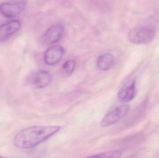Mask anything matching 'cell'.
<instances>
[{
  "instance_id": "cell-1",
  "label": "cell",
  "mask_w": 159,
  "mask_h": 158,
  "mask_svg": "<svg viewBox=\"0 0 159 158\" xmlns=\"http://www.w3.org/2000/svg\"><path fill=\"white\" fill-rule=\"evenodd\" d=\"M57 126H35L23 129L14 138L15 146L20 149L33 148L43 143L60 130Z\"/></svg>"
},
{
  "instance_id": "cell-2",
  "label": "cell",
  "mask_w": 159,
  "mask_h": 158,
  "mask_svg": "<svg viewBox=\"0 0 159 158\" xmlns=\"http://www.w3.org/2000/svg\"><path fill=\"white\" fill-rule=\"evenodd\" d=\"M156 35V30L150 25H142L135 27L130 31L129 41L134 44H145L153 41Z\"/></svg>"
},
{
  "instance_id": "cell-3",
  "label": "cell",
  "mask_w": 159,
  "mask_h": 158,
  "mask_svg": "<svg viewBox=\"0 0 159 158\" xmlns=\"http://www.w3.org/2000/svg\"><path fill=\"white\" fill-rule=\"evenodd\" d=\"M129 109V105L127 104H124L115 108L104 117L101 121V126L107 127L116 124L127 115Z\"/></svg>"
},
{
  "instance_id": "cell-4",
  "label": "cell",
  "mask_w": 159,
  "mask_h": 158,
  "mask_svg": "<svg viewBox=\"0 0 159 158\" xmlns=\"http://www.w3.org/2000/svg\"><path fill=\"white\" fill-rule=\"evenodd\" d=\"M26 5L25 1H20L14 3L2 4L0 5V13L6 17H15L24 11Z\"/></svg>"
},
{
  "instance_id": "cell-5",
  "label": "cell",
  "mask_w": 159,
  "mask_h": 158,
  "mask_svg": "<svg viewBox=\"0 0 159 158\" xmlns=\"http://www.w3.org/2000/svg\"><path fill=\"white\" fill-rule=\"evenodd\" d=\"M64 48L61 45H53L48 48L44 54V61L48 66L57 64L63 57Z\"/></svg>"
},
{
  "instance_id": "cell-6",
  "label": "cell",
  "mask_w": 159,
  "mask_h": 158,
  "mask_svg": "<svg viewBox=\"0 0 159 158\" xmlns=\"http://www.w3.org/2000/svg\"><path fill=\"white\" fill-rule=\"evenodd\" d=\"M63 26L57 24L50 27L46 31L43 36L44 42L48 45H51L57 42L63 35Z\"/></svg>"
},
{
  "instance_id": "cell-7",
  "label": "cell",
  "mask_w": 159,
  "mask_h": 158,
  "mask_svg": "<svg viewBox=\"0 0 159 158\" xmlns=\"http://www.w3.org/2000/svg\"><path fill=\"white\" fill-rule=\"evenodd\" d=\"M21 24L18 20L9 21L0 26V41H6L14 33L17 32L20 28Z\"/></svg>"
},
{
  "instance_id": "cell-8",
  "label": "cell",
  "mask_w": 159,
  "mask_h": 158,
  "mask_svg": "<svg viewBox=\"0 0 159 158\" xmlns=\"http://www.w3.org/2000/svg\"><path fill=\"white\" fill-rule=\"evenodd\" d=\"M136 83L133 81L123 86L118 93L119 100L122 103H128L132 100L136 95Z\"/></svg>"
},
{
  "instance_id": "cell-9",
  "label": "cell",
  "mask_w": 159,
  "mask_h": 158,
  "mask_svg": "<svg viewBox=\"0 0 159 158\" xmlns=\"http://www.w3.org/2000/svg\"><path fill=\"white\" fill-rule=\"evenodd\" d=\"M52 80V76L47 70H40L37 71L33 77L34 84L37 88H43L47 87Z\"/></svg>"
},
{
  "instance_id": "cell-10",
  "label": "cell",
  "mask_w": 159,
  "mask_h": 158,
  "mask_svg": "<svg viewBox=\"0 0 159 158\" xmlns=\"http://www.w3.org/2000/svg\"><path fill=\"white\" fill-rule=\"evenodd\" d=\"M115 58L112 54L105 53L99 56L96 60L97 68L101 71H106L110 69L114 65Z\"/></svg>"
},
{
  "instance_id": "cell-11",
  "label": "cell",
  "mask_w": 159,
  "mask_h": 158,
  "mask_svg": "<svg viewBox=\"0 0 159 158\" xmlns=\"http://www.w3.org/2000/svg\"><path fill=\"white\" fill-rule=\"evenodd\" d=\"M122 154V150L120 149L110 150L106 151L94 156H91L90 157L94 158H119Z\"/></svg>"
},
{
  "instance_id": "cell-12",
  "label": "cell",
  "mask_w": 159,
  "mask_h": 158,
  "mask_svg": "<svg viewBox=\"0 0 159 158\" xmlns=\"http://www.w3.org/2000/svg\"><path fill=\"white\" fill-rule=\"evenodd\" d=\"M75 66H76V64L75 60H67L62 66V73L66 76L71 75L74 71Z\"/></svg>"
},
{
  "instance_id": "cell-13",
  "label": "cell",
  "mask_w": 159,
  "mask_h": 158,
  "mask_svg": "<svg viewBox=\"0 0 159 158\" xmlns=\"http://www.w3.org/2000/svg\"><path fill=\"white\" fill-rule=\"evenodd\" d=\"M0 157H2V156H0Z\"/></svg>"
}]
</instances>
